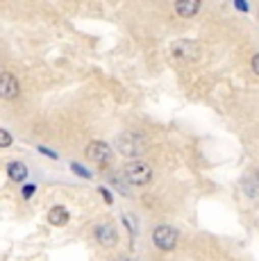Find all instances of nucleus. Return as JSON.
I'll return each mask as SVG.
<instances>
[{"label": "nucleus", "mask_w": 259, "mask_h": 261, "mask_svg": "<svg viewBox=\"0 0 259 261\" xmlns=\"http://www.w3.org/2000/svg\"><path fill=\"white\" fill-rule=\"evenodd\" d=\"M68 212L64 207H53L50 212H48V223L55 225V227H62V225H66L68 223Z\"/></svg>", "instance_id": "9"}, {"label": "nucleus", "mask_w": 259, "mask_h": 261, "mask_svg": "<svg viewBox=\"0 0 259 261\" xmlns=\"http://www.w3.org/2000/svg\"><path fill=\"white\" fill-rule=\"evenodd\" d=\"M32 193H34V187L32 184H28V187L23 189V195H25V198H32Z\"/></svg>", "instance_id": "18"}, {"label": "nucleus", "mask_w": 259, "mask_h": 261, "mask_svg": "<svg viewBox=\"0 0 259 261\" xmlns=\"http://www.w3.org/2000/svg\"><path fill=\"white\" fill-rule=\"evenodd\" d=\"M173 55L177 59H187V62H196L198 57L202 55V48L198 41H191V39H180V41L173 43Z\"/></svg>", "instance_id": "3"}, {"label": "nucleus", "mask_w": 259, "mask_h": 261, "mask_svg": "<svg viewBox=\"0 0 259 261\" xmlns=\"http://www.w3.org/2000/svg\"><path fill=\"white\" fill-rule=\"evenodd\" d=\"M175 12L182 18H191L200 12V0H177L175 3Z\"/></svg>", "instance_id": "8"}, {"label": "nucleus", "mask_w": 259, "mask_h": 261, "mask_svg": "<svg viewBox=\"0 0 259 261\" xmlns=\"http://www.w3.org/2000/svg\"><path fill=\"white\" fill-rule=\"evenodd\" d=\"M152 241H155V245L159 250L171 252V250L177 245V232L171 227V225H159L155 232H152Z\"/></svg>", "instance_id": "4"}, {"label": "nucleus", "mask_w": 259, "mask_h": 261, "mask_svg": "<svg viewBox=\"0 0 259 261\" xmlns=\"http://www.w3.org/2000/svg\"><path fill=\"white\" fill-rule=\"evenodd\" d=\"M96 239H98V243L100 245H105V248H112V245H116L118 234H116V229H114L112 225L105 223V225H98L96 227Z\"/></svg>", "instance_id": "7"}, {"label": "nucleus", "mask_w": 259, "mask_h": 261, "mask_svg": "<svg viewBox=\"0 0 259 261\" xmlns=\"http://www.w3.org/2000/svg\"><path fill=\"white\" fill-rule=\"evenodd\" d=\"M234 7H237L239 12H248V3H243V0H237V3H234Z\"/></svg>", "instance_id": "15"}, {"label": "nucleus", "mask_w": 259, "mask_h": 261, "mask_svg": "<svg viewBox=\"0 0 259 261\" xmlns=\"http://www.w3.org/2000/svg\"><path fill=\"white\" fill-rule=\"evenodd\" d=\"M87 159H91L98 166H109L112 164V148L105 141H91L87 148Z\"/></svg>", "instance_id": "5"}, {"label": "nucleus", "mask_w": 259, "mask_h": 261, "mask_svg": "<svg viewBox=\"0 0 259 261\" xmlns=\"http://www.w3.org/2000/svg\"><path fill=\"white\" fill-rule=\"evenodd\" d=\"M7 145H12V134L7 129H0V148H7Z\"/></svg>", "instance_id": "12"}, {"label": "nucleus", "mask_w": 259, "mask_h": 261, "mask_svg": "<svg viewBox=\"0 0 259 261\" xmlns=\"http://www.w3.org/2000/svg\"><path fill=\"white\" fill-rule=\"evenodd\" d=\"M116 145L121 150V154H125V157H141L148 150V141L137 132H123L118 137Z\"/></svg>", "instance_id": "1"}, {"label": "nucleus", "mask_w": 259, "mask_h": 261, "mask_svg": "<svg viewBox=\"0 0 259 261\" xmlns=\"http://www.w3.org/2000/svg\"><path fill=\"white\" fill-rule=\"evenodd\" d=\"M98 191H100V195H102V198H105V202H112V193H109V191L107 189H98Z\"/></svg>", "instance_id": "16"}, {"label": "nucleus", "mask_w": 259, "mask_h": 261, "mask_svg": "<svg viewBox=\"0 0 259 261\" xmlns=\"http://www.w3.org/2000/svg\"><path fill=\"white\" fill-rule=\"evenodd\" d=\"M7 173H9V177H12V182H25V177H28V168H25V164H21V162H12L7 166Z\"/></svg>", "instance_id": "10"}, {"label": "nucleus", "mask_w": 259, "mask_h": 261, "mask_svg": "<svg viewBox=\"0 0 259 261\" xmlns=\"http://www.w3.org/2000/svg\"><path fill=\"white\" fill-rule=\"evenodd\" d=\"M112 184H114V187H116L118 191H121V193H127V187H123L121 179H118V177H114V179H112Z\"/></svg>", "instance_id": "14"}, {"label": "nucleus", "mask_w": 259, "mask_h": 261, "mask_svg": "<svg viewBox=\"0 0 259 261\" xmlns=\"http://www.w3.org/2000/svg\"><path fill=\"white\" fill-rule=\"evenodd\" d=\"M39 152H41V154H46V157H53V159H57V152H53V150L43 148V145H39Z\"/></svg>", "instance_id": "13"}, {"label": "nucleus", "mask_w": 259, "mask_h": 261, "mask_svg": "<svg viewBox=\"0 0 259 261\" xmlns=\"http://www.w3.org/2000/svg\"><path fill=\"white\" fill-rule=\"evenodd\" d=\"M257 177H259V175H257Z\"/></svg>", "instance_id": "19"}, {"label": "nucleus", "mask_w": 259, "mask_h": 261, "mask_svg": "<svg viewBox=\"0 0 259 261\" xmlns=\"http://www.w3.org/2000/svg\"><path fill=\"white\" fill-rule=\"evenodd\" d=\"M252 71H255L257 75H259V53L252 57Z\"/></svg>", "instance_id": "17"}, {"label": "nucleus", "mask_w": 259, "mask_h": 261, "mask_svg": "<svg viewBox=\"0 0 259 261\" xmlns=\"http://www.w3.org/2000/svg\"><path fill=\"white\" fill-rule=\"evenodd\" d=\"M125 177H127V182L143 187V184H148L152 179V168L143 162H132L125 166Z\"/></svg>", "instance_id": "2"}, {"label": "nucleus", "mask_w": 259, "mask_h": 261, "mask_svg": "<svg viewBox=\"0 0 259 261\" xmlns=\"http://www.w3.org/2000/svg\"><path fill=\"white\" fill-rule=\"evenodd\" d=\"M71 170H73V173H75V175H80V177H84V179H89V177H91V173H89V170L84 168V166H80V164H75V162L71 164Z\"/></svg>", "instance_id": "11"}, {"label": "nucleus", "mask_w": 259, "mask_h": 261, "mask_svg": "<svg viewBox=\"0 0 259 261\" xmlns=\"http://www.w3.org/2000/svg\"><path fill=\"white\" fill-rule=\"evenodd\" d=\"M21 93V84L12 73H0V98L12 100Z\"/></svg>", "instance_id": "6"}]
</instances>
